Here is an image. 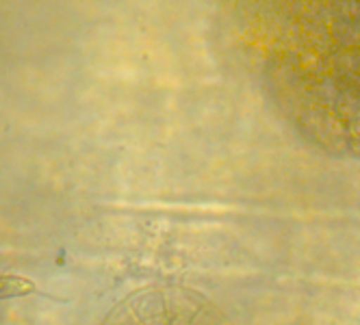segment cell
<instances>
[{
  "label": "cell",
  "instance_id": "cell-1",
  "mask_svg": "<svg viewBox=\"0 0 360 325\" xmlns=\"http://www.w3.org/2000/svg\"><path fill=\"white\" fill-rule=\"evenodd\" d=\"M35 291V284L27 278L20 276H0V302L3 299H15L31 295Z\"/></svg>",
  "mask_w": 360,
  "mask_h": 325
}]
</instances>
